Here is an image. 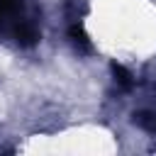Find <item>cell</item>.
I'll list each match as a JSON object with an SVG mask.
<instances>
[{"label":"cell","mask_w":156,"mask_h":156,"mask_svg":"<svg viewBox=\"0 0 156 156\" xmlns=\"http://www.w3.org/2000/svg\"><path fill=\"white\" fill-rule=\"evenodd\" d=\"M112 71H115V80H117L122 88H132V76H129L122 66H112Z\"/></svg>","instance_id":"277c9868"},{"label":"cell","mask_w":156,"mask_h":156,"mask_svg":"<svg viewBox=\"0 0 156 156\" xmlns=\"http://www.w3.org/2000/svg\"><path fill=\"white\" fill-rule=\"evenodd\" d=\"M134 122H136L141 129L156 134V110H141V112H136V115H134Z\"/></svg>","instance_id":"3957f363"},{"label":"cell","mask_w":156,"mask_h":156,"mask_svg":"<svg viewBox=\"0 0 156 156\" xmlns=\"http://www.w3.org/2000/svg\"><path fill=\"white\" fill-rule=\"evenodd\" d=\"M68 37H71V41H73L78 49H83V51L90 49V39H88V34L83 32L80 22H71V24H68Z\"/></svg>","instance_id":"7a4b0ae2"},{"label":"cell","mask_w":156,"mask_h":156,"mask_svg":"<svg viewBox=\"0 0 156 156\" xmlns=\"http://www.w3.org/2000/svg\"><path fill=\"white\" fill-rule=\"evenodd\" d=\"M15 39H17L20 44H24V46H32V44L39 39L37 24H34L32 20H20V22L15 24Z\"/></svg>","instance_id":"6da1fadb"}]
</instances>
